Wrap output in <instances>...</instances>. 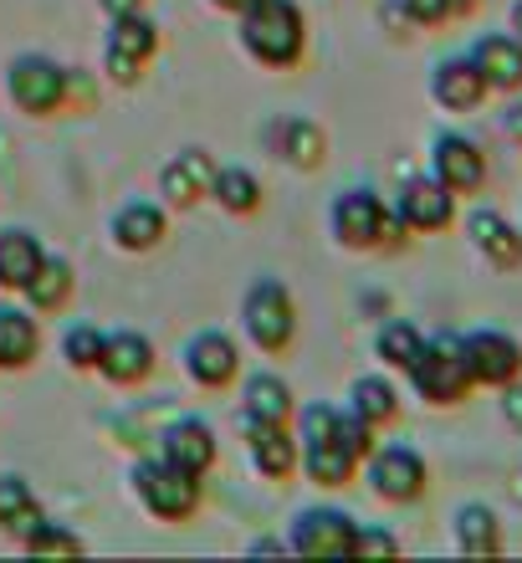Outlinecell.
I'll return each mask as SVG.
<instances>
[{"mask_svg":"<svg viewBox=\"0 0 522 563\" xmlns=\"http://www.w3.org/2000/svg\"><path fill=\"white\" fill-rule=\"evenodd\" d=\"M241 42L267 67H292L302 57V11L292 0H246L241 5Z\"/></svg>","mask_w":522,"mask_h":563,"instance_id":"cell-1","label":"cell"},{"mask_svg":"<svg viewBox=\"0 0 522 563\" xmlns=\"http://www.w3.org/2000/svg\"><path fill=\"white\" fill-rule=\"evenodd\" d=\"M410 385H415V395L425 405H441V410H451V405H462L466 395H471V369H466L462 358V339L456 333H441V339H425L420 343L415 364H410Z\"/></svg>","mask_w":522,"mask_h":563,"instance_id":"cell-2","label":"cell"},{"mask_svg":"<svg viewBox=\"0 0 522 563\" xmlns=\"http://www.w3.org/2000/svg\"><path fill=\"white\" fill-rule=\"evenodd\" d=\"M134 492H138V503L165 522H185L195 507H200V476L185 472V466H175V461H165V456L138 461L134 466Z\"/></svg>","mask_w":522,"mask_h":563,"instance_id":"cell-3","label":"cell"},{"mask_svg":"<svg viewBox=\"0 0 522 563\" xmlns=\"http://www.w3.org/2000/svg\"><path fill=\"white\" fill-rule=\"evenodd\" d=\"M333 236L344 246H354V252H369V246H385V241L404 236V225L374 190H344L333 200Z\"/></svg>","mask_w":522,"mask_h":563,"instance_id":"cell-4","label":"cell"},{"mask_svg":"<svg viewBox=\"0 0 522 563\" xmlns=\"http://www.w3.org/2000/svg\"><path fill=\"white\" fill-rule=\"evenodd\" d=\"M462 358L471 369V385L502 389L512 379H522V343L502 328H471L462 339Z\"/></svg>","mask_w":522,"mask_h":563,"instance_id":"cell-5","label":"cell"},{"mask_svg":"<svg viewBox=\"0 0 522 563\" xmlns=\"http://www.w3.org/2000/svg\"><path fill=\"white\" fill-rule=\"evenodd\" d=\"M292 297H287L282 282H256L252 292H246V333L256 339V349H267V354H282L287 343H292Z\"/></svg>","mask_w":522,"mask_h":563,"instance_id":"cell-6","label":"cell"},{"mask_svg":"<svg viewBox=\"0 0 522 563\" xmlns=\"http://www.w3.org/2000/svg\"><path fill=\"white\" fill-rule=\"evenodd\" d=\"M369 482L385 503H415L431 487V466L410 445H385V451H369Z\"/></svg>","mask_w":522,"mask_h":563,"instance_id":"cell-7","label":"cell"},{"mask_svg":"<svg viewBox=\"0 0 522 563\" xmlns=\"http://www.w3.org/2000/svg\"><path fill=\"white\" fill-rule=\"evenodd\" d=\"M5 88H11V103L21 113H57L67 98V73L52 57H15L5 73Z\"/></svg>","mask_w":522,"mask_h":563,"instance_id":"cell-8","label":"cell"},{"mask_svg":"<svg viewBox=\"0 0 522 563\" xmlns=\"http://www.w3.org/2000/svg\"><path fill=\"white\" fill-rule=\"evenodd\" d=\"M395 216H400L404 231H446L451 221H456V195L441 185L435 175H415L404 179L400 195H395Z\"/></svg>","mask_w":522,"mask_h":563,"instance_id":"cell-9","label":"cell"},{"mask_svg":"<svg viewBox=\"0 0 522 563\" xmlns=\"http://www.w3.org/2000/svg\"><path fill=\"white\" fill-rule=\"evenodd\" d=\"M354 528L358 522L338 507H313L292 528V549L302 559H354Z\"/></svg>","mask_w":522,"mask_h":563,"instance_id":"cell-10","label":"cell"},{"mask_svg":"<svg viewBox=\"0 0 522 563\" xmlns=\"http://www.w3.org/2000/svg\"><path fill=\"white\" fill-rule=\"evenodd\" d=\"M431 175L446 185L451 195H477L487 185V154L466 134H441L431 144Z\"/></svg>","mask_w":522,"mask_h":563,"instance_id":"cell-11","label":"cell"},{"mask_svg":"<svg viewBox=\"0 0 522 563\" xmlns=\"http://www.w3.org/2000/svg\"><path fill=\"white\" fill-rule=\"evenodd\" d=\"M466 236L487 256V267L497 272H518L522 267V231L502 216V210H471L466 216Z\"/></svg>","mask_w":522,"mask_h":563,"instance_id":"cell-12","label":"cell"},{"mask_svg":"<svg viewBox=\"0 0 522 563\" xmlns=\"http://www.w3.org/2000/svg\"><path fill=\"white\" fill-rule=\"evenodd\" d=\"M487 77L477 73V62L471 57H446V62H435V73H431V98L446 113H471V108L487 103Z\"/></svg>","mask_w":522,"mask_h":563,"instance_id":"cell-13","label":"cell"},{"mask_svg":"<svg viewBox=\"0 0 522 563\" xmlns=\"http://www.w3.org/2000/svg\"><path fill=\"white\" fill-rule=\"evenodd\" d=\"M466 57L477 62V73L487 77V88L492 92H522V42L512 31H492V36H481Z\"/></svg>","mask_w":522,"mask_h":563,"instance_id":"cell-14","label":"cell"},{"mask_svg":"<svg viewBox=\"0 0 522 563\" xmlns=\"http://www.w3.org/2000/svg\"><path fill=\"white\" fill-rule=\"evenodd\" d=\"M246 441H252V461L256 472L271 476V482H287L292 466H298V445L287 435L282 420H252L246 416Z\"/></svg>","mask_w":522,"mask_h":563,"instance_id":"cell-15","label":"cell"},{"mask_svg":"<svg viewBox=\"0 0 522 563\" xmlns=\"http://www.w3.org/2000/svg\"><path fill=\"white\" fill-rule=\"evenodd\" d=\"M210 179H215V159L206 148H185L175 164H165L159 190H165L169 206H195L200 195H210Z\"/></svg>","mask_w":522,"mask_h":563,"instance_id":"cell-16","label":"cell"},{"mask_svg":"<svg viewBox=\"0 0 522 563\" xmlns=\"http://www.w3.org/2000/svg\"><path fill=\"white\" fill-rule=\"evenodd\" d=\"M98 369H103L113 385H138V379H149V369H154L149 339H144V333H113V339H103Z\"/></svg>","mask_w":522,"mask_h":563,"instance_id":"cell-17","label":"cell"},{"mask_svg":"<svg viewBox=\"0 0 522 563\" xmlns=\"http://www.w3.org/2000/svg\"><path fill=\"white\" fill-rule=\"evenodd\" d=\"M185 364H190V374L200 379L206 389H221L236 379L241 358H236V343L225 339V333H200V339L190 343V354H185Z\"/></svg>","mask_w":522,"mask_h":563,"instance_id":"cell-18","label":"cell"},{"mask_svg":"<svg viewBox=\"0 0 522 563\" xmlns=\"http://www.w3.org/2000/svg\"><path fill=\"white\" fill-rule=\"evenodd\" d=\"M456 549L471 553V559H492V553H502V518H497L487 503H466L456 507Z\"/></svg>","mask_w":522,"mask_h":563,"instance_id":"cell-19","label":"cell"},{"mask_svg":"<svg viewBox=\"0 0 522 563\" xmlns=\"http://www.w3.org/2000/svg\"><path fill=\"white\" fill-rule=\"evenodd\" d=\"M165 461L185 466V472H206L210 461H215V435H210L206 420H175L165 430Z\"/></svg>","mask_w":522,"mask_h":563,"instance_id":"cell-20","label":"cell"},{"mask_svg":"<svg viewBox=\"0 0 522 563\" xmlns=\"http://www.w3.org/2000/svg\"><path fill=\"white\" fill-rule=\"evenodd\" d=\"M302 466H308V476H313L318 487H348L358 472V456L338 441V435H329V441H308Z\"/></svg>","mask_w":522,"mask_h":563,"instance_id":"cell-21","label":"cell"},{"mask_svg":"<svg viewBox=\"0 0 522 563\" xmlns=\"http://www.w3.org/2000/svg\"><path fill=\"white\" fill-rule=\"evenodd\" d=\"M165 231H169V221L159 206H129L113 221V241H119L123 252H149V246L165 241Z\"/></svg>","mask_w":522,"mask_h":563,"instance_id":"cell-22","label":"cell"},{"mask_svg":"<svg viewBox=\"0 0 522 563\" xmlns=\"http://www.w3.org/2000/svg\"><path fill=\"white\" fill-rule=\"evenodd\" d=\"M36 267H42V246H36V236H26V231H5V236H0V287L21 292V287L36 277Z\"/></svg>","mask_w":522,"mask_h":563,"instance_id":"cell-23","label":"cell"},{"mask_svg":"<svg viewBox=\"0 0 522 563\" xmlns=\"http://www.w3.org/2000/svg\"><path fill=\"white\" fill-rule=\"evenodd\" d=\"M354 416L369 420V426H389V420L400 416V389L389 385V379H379V374H364V379H354Z\"/></svg>","mask_w":522,"mask_h":563,"instance_id":"cell-24","label":"cell"},{"mask_svg":"<svg viewBox=\"0 0 522 563\" xmlns=\"http://www.w3.org/2000/svg\"><path fill=\"white\" fill-rule=\"evenodd\" d=\"M36 323H31L26 312L15 308H0V369H21L36 358Z\"/></svg>","mask_w":522,"mask_h":563,"instance_id":"cell-25","label":"cell"},{"mask_svg":"<svg viewBox=\"0 0 522 563\" xmlns=\"http://www.w3.org/2000/svg\"><path fill=\"white\" fill-rule=\"evenodd\" d=\"M277 148H282V159H292L298 169H313V164H323V154H329V139H323L318 123L287 119L282 129H277Z\"/></svg>","mask_w":522,"mask_h":563,"instance_id":"cell-26","label":"cell"},{"mask_svg":"<svg viewBox=\"0 0 522 563\" xmlns=\"http://www.w3.org/2000/svg\"><path fill=\"white\" fill-rule=\"evenodd\" d=\"M246 416L252 420H282L292 416V389L277 379V374H252L246 379Z\"/></svg>","mask_w":522,"mask_h":563,"instance_id":"cell-27","label":"cell"},{"mask_svg":"<svg viewBox=\"0 0 522 563\" xmlns=\"http://www.w3.org/2000/svg\"><path fill=\"white\" fill-rule=\"evenodd\" d=\"M21 292L31 297V308H62L67 302V292H73V267L62 262V256H42V267H36V277L21 287Z\"/></svg>","mask_w":522,"mask_h":563,"instance_id":"cell-28","label":"cell"},{"mask_svg":"<svg viewBox=\"0 0 522 563\" xmlns=\"http://www.w3.org/2000/svg\"><path fill=\"white\" fill-rule=\"evenodd\" d=\"M210 195H215L225 210H236V216H246V210L262 206V185H256V175H252V169H241V164H231V169H215V179H210Z\"/></svg>","mask_w":522,"mask_h":563,"instance_id":"cell-29","label":"cell"},{"mask_svg":"<svg viewBox=\"0 0 522 563\" xmlns=\"http://www.w3.org/2000/svg\"><path fill=\"white\" fill-rule=\"evenodd\" d=\"M420 343H425V333H420L415 323H404V318H395V323L379 328V339H374V354L385 358L389 369H410L420 354Z\"/></svg>","mask_w":522,"mask_h":563,"instance_id":"cell-30","label":"cell"},{"mask_svg":"<svg viewBox=\"0 0 522 563\" xmlns=\"http://www.w3.org/2000/svg\"><path fill=\"white\" fill-rule=\"evenodd\" d=\"M108 46H119V52H129V57L149 62L154 52H159V26L154 21H144V15H113V36H108Z\"/></svg>","mask_w":522,"mask_h":563,"instance_id":"cell-31","label":"cell"},{"mask_svg":"<svg viewBox=\"0 0 522 563\" xmlns=\"http://www.w3.org/2000/svg\"><path fill=\"white\" fill-rule=\"evenodd\" d=\"M36 518H42V512H36V497H31L26 482H21V476H0V522H5L11 533H26Z\"/></svg>","mask_w":522,"mask_h":563,"instance_id":"cell-32","label":"cell"},{"mask_svg":"<svg viewBox=\"0 0 522 563\" xmlns=\"http://www.w3.org/2000/svg\"><path fill=\"white\" fill-rule=\"evenodd\" d=\"M21 538H26V549H31V553H82V538L67 533L62 522H46V518H36Z\"/></svg>","mask_w":522,"mask_h":563,"instance_id":"cell-33","label":"cell"},{"mask_svg":"<svg viewBox=\"0 0 522 563\" xmlns=\"http://www.w3.org/2000/svg\"><path fill=\"white\" fill-rule=\"evenodd\" d=\"M62 354H67V364L73 369H98V354H103V333L88 323L67 328V343H62Z\"/></svg>","mask_w":522,"mask_h":563,"instance_id":"cell-34","label":"cell"},{"mask_svg":"<svg viewBox=\"0 0 522 563\" xmlns=\"http://www.w3.org/2000/svg\"><path fill=\"white\" fill-rule=\"evenodd\" d=\"M400 553V538L379 533V528H354V559H395Z\"/></svg>","mask_w":522,"mask_h":563,"instance_id":"cell-35","label":"cell"},{"mask_svg":"<svg viewBox=\"0 0 522 563\" xmlns=\"http://www.w3.org/2000/svg\"><path fill=\"white\" fill-rule=\"evenodd\" d=\"M333 430H338V410H333V405H308V410H302V445L329 441Z\"/></svg>","mask_w":522,"mask_h":563,"instance_id":"cell-36","label":"cell"},{"mask_svg":"<svg viewBox=\"0 0 522 563\" xmlns=\"http://www.w3.org/2000/svg\"><path fill=\"white\" fill-rule=\"evenodd\" d=\"M400 5L415 26H441V21H451V0H400Z\"/></svg>","mask_w":522,"mask_h":563,"instance_id":"cell-37","label":"cell"},{"mask_svg":"<svg viewBox=\"0 0 522 563\" xmlns=\"http://www.w3.org/2000/svg\"><path fill=\"white\" fill-rule=\"evenodd\" d=\"M108 77H113V82H123V88H129V82H138V67H144V62L138 57H129V52H119V46H108Z\"/></svg>","mask_w":522,"mask_h":563,"instance_id":"cell-38","label":"cell"},{"mask_svg":"<svg viewBox=\"0 0 522 563\" xmlns=\"http://www.w3.org/2000/svg\"><path fill=\"white\" fill-rule=\"evenodd\" d=\"M502 420H508L512 430H522V379L502 385Z\"/></svg>","mask_w":522,"mask_h":563,"instance_id":"cell-39","label":"cell"},{"mask_svg":"<svg viewBox=\"0 0 522 563\" xmlns=\"http://www.w3.org/2000/svg\"><path fill=\"white\" fill-rule=\"evenodd\" d=\"M502 134H508L512 144H522V103H512L508 113H502Z\"/></svg>","mask_w":522,"mask_h":563,"instance_id":"cell-40","label":"cell"},{"mask_svg":"<svg viewBox=\"0 0 522 563\" xmlns=\"http://www.w3.org/2000/svg\"><path fill=\"white\" fill-rule=\"evenodd\" d=\"M103 11H108V15H134L138 0H103Z\"/></svg>","mask_w":522,"mask_h":563,"instance_id":"cell-41","label":"cell"},{"mask_svg":"<svg viewBox=\"0 0 522 563\" xmlns=\"http://www.w3.org/2000/svg\"><path fill=\"white\" fill-rule=\"evenodd\" d=\"M512 36L522 42V0H512Z\"/></svg>","mask_w":522,"mask_h":563,"instance_id":"cell-42","label":"cell"},{"mask_svg":"<svg viewBox=\"0 0 522 563\" xmlns=\"http://www.w3.org/2000/svg\"><path fill=\"white\" fill-rule=\"evenodd\" d=\"M481 0H451V15H466V11H477Z\"/></svg>","mask_w":522,"mask_h":563,"instance_id":"cell-43","label":"cell"},{"mask_svg":"<svg viewBox=\"0 0 522 563\" xmlns=\"http://www.w3.org/2000/svg\"><path fill=\"white\" fill-rule=\"evenodd\" d=\"M215 5H221V11H241V5H246V0H215Z\"/></svg>","mask_w":522,"mask_h":563,"instance_id":"cell-44","label":"cell"}]
</instances>
